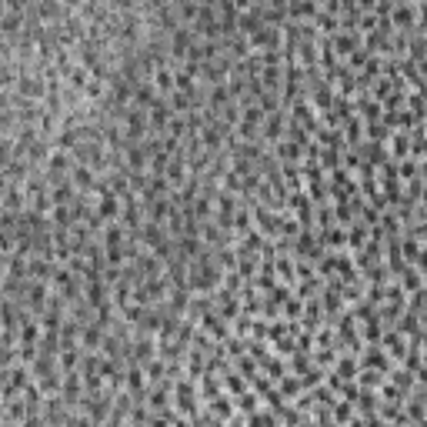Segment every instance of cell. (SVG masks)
<instances>
[{
	"label": "cell",
	"mask_w": 427,
	"mask_h": 427,
	"mask_svg": "<svg viewBox=\"0 0 427 427\" xmlns=\"http://www.w3.org/2000/svg\"><path fill=\"white\" fill-rule=\"evenodd\" d=\"M167 117H170V110H167V100H153L150 104V130H157V127H164L167 124Z\"/></svg>",
	"instance_id": "6da1fadb"
},
{
	"label": "cell",
	"mask_w": 427,
	"mask_h": 427,
	"mask_svg": "<svg viewBox=\"0 0 427 427\" xmlns=\"http://www.w3.org/2000/svg\"><path fill=\"white\" fill-rule=\"evenodd\" d=\"M127 384H130V391H140V387H144V374H140V367H137V364L130 367V377H127Z\"/></svg>",
	"instance_id": "7a4b0ae2"
},
{
	"label": "cell",
	"mask_w": 427,
	"mask_h": 427,
	"mask_svg": "<svg viewBox=\"0 0 427 427\" xmlns=\"http://www.w3.org/2000/svg\"><path fill=\"white\" fill-rule=\"evenodd\" d=\"M30 274L33 277H50V264H47V260H33V264H30Z\"/></svg>",
	"instance_id": "3957f363"
},
{
	"label": "cell",
	"mask_w": 427,
	"mask_h": 427,
	"mask_svg": "<svg viewBox=\"0 0 427 427\" xmlns=\"http://www.w3.org/2000/svg\"><path fill=\"white\" fill-rule=\"evenodd\" d=\"M250 424H254V427H274V414H254Z\"/></svg>",
	"instance_id": "277c9868"
},
{
	"label": "cell",
	"mask_w": 427,
	"mask_h": 427,
	"mask_svg": "<svg viewBox=\"0 0 427 427\" xmlns=\"http://www.w3.org/2000/svg\"><path fill=\"white\" fill-rule=\"evenodd\" d=\"M281 387H284V394H297V391H300V380L297 377H284Z\"/></svg>",
	"instance_id": "5b68a950"
},
{
	"label": "cell",
	"mask_w": 427,
	"mask_h": 427,
	"mask_svg": "<svg viewBox=\"0 0 427 427\" xmlns=\"http://www.w3.org/2000/svg\"><path fill=\"white\" fill-rule=\"evenodd\" d=\"M241 407H244V414H254V411H257V397H254V394H244L241 397Z\"/></svg>",
	"instance_id": "8992f818"
},
{
	"label": "cell",
	"mask_w": 427,
	"mask_h": 427,
	"mask_svg": "<svg viewBox=\"0 0 427 427\" xmlns=\"http://www.w3.org/2000/svg\"><path fill=\"white\" fill-rule=\"evenodd\" d=\"M214 411H217L220 417H230V411H234V407H230V401H227V397H220V401L214 404Z\"/></svg>",
	"instance_id": "52a82bcc"
},
{
	"label": "cell",
	"mask_w": 427,
	"mask_h": 427,
	"mask_svg": "<svg viewBox=\"0 0 427 427\" xmlns=\"http://www.w3.org/2000/svg\"><path fill=\"white\" fill-rule=\"evenodd\" d=\"M354 371H357V364H354V361H340V367H337L340 377H354Z\"/></svg>",
	"instance_id": "ba28073f"
},
{
	"label": "cell",
	"mask_w": 427,
	"mask_h": 427,
	"mask_svg": "<svg viewBox=\"0 0 427 427\" xmlns=\"http://www.w3.org/2000/svg\"><path fill=\"white\" fill-rule=\"evenodd\" d=\"M147 371H150V377L157 380V377H161V374H164V364H161V361H153L150 367H147Z\"/></svg>",
	"instance_id": "9c48e42d"
}]
</instances>
